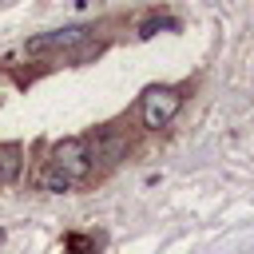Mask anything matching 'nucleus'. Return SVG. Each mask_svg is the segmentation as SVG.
<instances>
[{"instance_id": "6", "label": "nucleus", "mask_w": 254, "mask_h": 254, "mask_svg": "<svg viewBox=\"0 0 254 254\" xmlns=\"http://www.w3.org/2000/svg\"><path fill=\"white\" fill-rule=\"evenodd\" d=\"M67 250L83 254V250H87V238H83V234H71V238H67Z\"/></svg>"}, {"instance_id": "3", "label": "nucleus", "mask_w": 254, "mask_h": 254, "mask_svg": "<svg viewBox=\"0 0 254 254\" xmlns=\"http://www.w3.org/2000/svg\"><path fill=\"white\" fill-rule=\"evenodd\" d=\"M79 40H87V28L75 24V28H60V32H44V36L28 40V52H56V48H71Z\"/></svg>"}, {"instance_id": "1", "label": "nucleus", "mask_w": 254, "mask_h": 254, "mask_svg": "<svg viewBox=\"0 0 254 254\" xmlns=\"http://www.w3.org/2000/svg\"><path fill=\"white\" fill-rule=\"evenodd\" d=\"M91 167H95L91 143H87V139H64V143L52 147V155H48V163H44V171H40V190L64 194V190L79 187V183L91 175Z\"/></svg>"}, {"instance_id": "5", "label": "nucleus", "mask_w": 254, "mask_h": 254, "mask_svg": "<svg viewBox=\"0 0 254 254\" xmlns=\"http://www.w3.org/2000/svg\"><path fill=\"white\" fill-rule=\"evenodd\" d=\"M159 28H179V20H171V16H163V20H147V24L139 28V36H155Z\"/></svg>"}, {"instance_id": "4", "label": "nucleus", "mask_w": 254, "mask_h": 254, "mask_svg": "<svg viewBox=\"0 0 254 254\" xmlns=\"http://www.w3.org/2000/svg\"><path fill=\"white\" fill-rule=\"evenodd\" d=\"M20 167H24L20 147H16V143H12V147H0V183H16V179H20Z\"/></svg>"}, {"instance_id": "2", "label": "nucleus", "mask_w": 254, "mask_h": 254, "mask_svg": "<svg viewBox=\"0 0 254 254\" xmlns=\"http://www.w3.org/2000/svg\"><path fill=\"white\" fill-rule=\"evenodd\" d=\"M179 107H183V95H179L175 87H147V91H143V103H139L143 127H151V131L167 127V123L179 115Z\"/></svg>"}]
</instances>
